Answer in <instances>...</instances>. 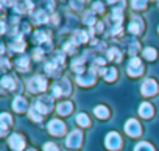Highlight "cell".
I'll return each instance as SVG.
<instances>
[{"label": "cell", "instance_id": "6da1fadb", "mask_svg": "<svg viewBox=\"0 0 159 151\" xmlns=\"http://www.w3.org/2000/svg\"><path fill=\"white\" fill-rule=\"evenodd\" d=\"M69 94H70V83L67 78H61L52 86L53 97H61V95H69Z\"/></svg>", "mask_w": 159, "mask_h": 151}, {"label": "cell", "instance_id": "7a4b0ae2", "mask_svg": "<svg viewBox=\"0 0 159 151\" xmlns=\"http://www.w3.org/2000/svg\"><path fill=\"white\" fill-rule=\"evenodd\" d=\"M27 87H28V91L33 92V94H36V92H44L45 87H47V81H45L42 77H33V78L28 81Z\"/></svg>", "mask_w": 159, "mask_h": 151}, {"label": "cell", "instance_id": "3957f363", "mask_svg": "<svg viewBox=\"0 0 159 151\" xmlns=\"http://www.w3.org/2000/svg\"><path fill=\"white\" fill-rule=\"evenodd\" d=\"M33 108H34L38 112H41V114H47V112L52 111V98L47 97V95H42V97L38 98V101L34 103Z\"/></svg>", "mask_w": 159, "mask_h": 151}, {"label": "cell", "instance_id": "277c9868", "mask_svg": "<svg viewBox=\"0 0 159 151\" xmlns=\"http://www.w3.org/2000/svg\"><path fill=\"white\" fill-rule=\"evenodd\" d=\"M105 145H106L108 149L116 151V149L120 148V145H122V139H120V135H119L117 132H109V134L106 135V139H105Z\"/></svg>", "mask_w": 159, "mask_h": 151}, {"label": "cell", "instance_id": "5b68a950", "mask_svg": "<svg viewBox=\"0 0 159 151\" xmlns=\"http://www.w3.org/2000/svg\"><path fill=\"white\" fill-rule=\"evenodd\" d=\"M95 80V67H91L88 73H81L76 77V83L80 86H91Z\"/></svg>", "mask_w": 159, "mask_h": 151}, {"label": "cell", "instance_id": "8992f818", "mask_svg": "<svg viewBox=\"0 0 159 151\" xmlns=\"http://www.w3.org/2000/svg\"><path fill=\"white\" fill-rule=\"evenodd\" d=\"M47 129H48V132H50V134H53V135H62V134H64V131H66V125H64L61 120L53 118V120H50V122H48Z\"/></svg>", "mask_w": 159, "mask_h": 151}, {"label": "cell", "instance_id": "52a82bcc", "mask_svg": "<svg viewBox=\"0 0 159 151\" xmlns=\"http://www.w3.org/2000/svg\"><path fill=\"white\" fill-rule=\"evenodd\" d=\"M142 62L139 58L133 56L128 62V75H131V77H139V75L142 73Z\"/></svg>", "mask_w": 159, "mask_h": 151}, {"label": "cell", "instance_id": "ba28073f", "mask_svg": "<svg viewBox=\"0 0 159 151\" xmlns=\"http://www.w3.org/2000/svg\"><path fill=\"white\" fill-rule=\"evenodd\" d=\"M140 91H142V94L143 95H154L156 92H157V83L154 81V80H151V78H147L143 83H142V86H140Z\"/></svg>", "mask_w": 159, "mask_h": 151}, {"label": "cell", "instance_id": "9c48e42d", "mask_svg": "<svg viewBox=\"0 0 159 151\" xmlns=\"http://www.w3.org/2000/svg\"><path fill=\"white\" fill-rule=\"evenodd\" d=\"M81 139H83V134H81V131L75 129V131H72V132L67 135V140H66V143H67V146H69V148H76V146H80V145H81Z\"/></svg>", "mask_w": 159, "mask_h": 151}, {"label": "cell", "instance_id": "30bf717a", "mask_svg": "<svg viewBox=\"0 0 159 151\" xmlns=\"http://www.w3.org/2000/svg\"><path fill=\"white\" fill-rule=\"evenodd\" d=\"M125 131H126L128 135H131V137H137V135L140 134V125L137 123V120L129 118V120L125 123Z\"/></svg>", "mask_w": 159, "mask_h": 151}, {"label": "cell", "instance_id": "8fae6325", "mask_svg": "<svg viewBox=\"0 0 159 151\" xmlns=\"http://www.w3.org/2000/svg\"><path fill=\"white\" fill-rule=\"evenodd\" d=\"M10 146H11L14 151H20V149H24V146H25V139H24L20 134H13V135L10 137Z\"/></svg>", "mask_w": 159, "mask_h": 151}, {"label": "cell", "instance_id": "7c38bea8", "mask_svg": "<svg viewBox=\"0 0 159 151\" xmlns=\"http://www.w3.org/2000/svg\"><path fill=\"white\" fill-rule=\"evenodd\" d=\"M142 28H143L142 19H140V17H133L131 22H129V25H128V30H129L133 34H139V33L142 31Z\"/></svg>", "mask_w": 159, "mask_h": 151}, {"label": "cell", "instance_id": "4fadbf2b", "mask_svg": "<svg viewBox=\"0 0 159 151\" xmlns=\"http://www.w3.org/2000/svg\"><path fill=\"white\" fill-rule=\"evenodd\" d=\"M27 108H28V104H27V100H25L24 97L17 95V97L13 100V109H14V111H17V112H24Z\"/></svg>", "mask_w": 159, "mask_h": 151}, {"label": "cell", "instance_id": "5bb4252c", "mask_svg": "<svg viewBox=\"0 0 159 151\" xmlns=\"http://www.w3.org/2000/svg\"><path fill=\"white\" fill-rule=\"evenodd\" d=\"M100 73L103 75V78H105L106 81H114V80L117 78V70H116L114 67L102 69V70H100Z\"/></svg>", "mask_w": 159, "mask_h": 151}, {"label": "cell", "instance_id": "9a60e30c", "mask_svg": "<svg viewBox=\"0 0 159 151\" xmlns=\"http://www.w3.org/2000/svg\"><path fill=\"white\" fill-rule=\"evenodd\" d=\"M72 70L76 72L78 75H81V73L84 72V56L73 59V62H72Z\"/></svg>", "mask_w": 159, "mask_h": 151}, {"label": "cell", "instance_id": "2e32d148", "mask_svg": "<svg viewBox=\"0 0 159 151\" xmlns=\"http://www.w3.org/2000/svg\"><path fill=\"white\" fill-rule=\"evenodd\" d=\"M139 115L143 117V118H148L153 115V106L150 103H142L139 106Z\"/></svg>", "mask_w": 159, "mask_h": 151}, {"label": "cell", "instance_id": "e0dca14e", "mask_svg": "<svg viewBox=\"0 0 159 151\" xmlns=\"http://www.w3.org/2000/svg\"><path fill=\"white\" fill-rule=\"evenodd\" d=\"M72 108H73V106H72L70 101H62V103L58 104L56 111H58V114H61V115H67V114L72 112Z\"/></svg>", "mask_w": 159, "mask_h": 151}, {"label": "cell", "instance_id": "ac0fdd59", "mask_svg": "<svg viewBox=\"0 0 159 151\" xmlns=\"http://www.w3.org/2000/svg\"><path fill=\"white\" fill-rule=\"evenodd\" d=\"M94 114H95L98 118H108V115H109V111H108V108H106V106L100 104V106H97V108L94 109Z\"/></svg>", "mask_w": 159, "mask_h": 151}, {"label": "cell", "instance_id": "d6986e66", "mask_svg": "<svg viewBox=\"0 0 159 151\" xmlns=\"http://www.w3.org/2000/svg\"><path fill=\"white\" fill-rule=\"evenodd\" d=\"M28 62H30V59H28L27 56H20V58L16 61V67H17L19 70H27V69H28Z\"/></svg>", "mask_w": 159, "mask_h": 151}, {"label": "cell", "instance_id": "ffe728a7", "mask_svg": "<svg viewBox=\"0 0 159 151\" xmlns=\"http://www.w3.org/2000/svg\"><path fill=\"white\" fill-rule=\"evenodd\" d=\"M11 123H13V120H11L10 114L3 112V114H2V134L7 132V128H8V125H11Z\"/></svg>", "mask_w": 159, "mask_h": 151}, {"label": "cell", "instance_id": "44dd1931", "mask_svg": "<svg viewBox=\"0 0 159 151\" xmlns=\"http://www.w3.org/2000/svg\"><path fill=\"white\" fill-rule=\"evenodd\" d=\"M134 151H154V148L148 143V142H139L134 146Z\"/></svg>", "mask_w": 159, "mask_h": 151}, {"label": "cell", "instance_id": "7402d4cb", "mask_svg": "<svg viewBox=\"0 0 159 151\" xmlns=\"http://www.w3.org/2000/svg\"><path fill=\"white\" fill-rule=\"evenodd\" d=\"M156 55H157V51H156L154 48H151V47L143 48V58H145V59L153 61V59H156Z\"/></svg>", "mask_w": 159, "mask_h": 151}, {"label": "cell", "instance_id": "603a6c76", "mask_svg": "<svg viewBox=\"0 0 159 151\" xmlns=\"http://www.w3.org/2000/svg\"><path fill=\"white\" fill-rule=\"evenodd\" d=\"M76 123L80 126H89V118L86 114H78L76 115Z\"/></svg>", "mask_w": 159, "mask_h": 151}, {"label": "cell", "instance_id": "cb8c5ba5", "mask_svg": "<svg viewBox=\"0 0 159 151\" xmlns=\"http://www.w3.org/2000/svg\"><path fill=\"white\" fill-rule=\"evenodd\" d=\"M34 20H36L38 24H45V22L48 20V17H47V14H45L44 11H38V13L34 14Z\"/></svg>", "mask_w": 159, "mask_h": 151}, {"label": "cell", "instance_id": "d4e9b609", "mask_svg": "<svg viewBox=\"0 0 159 151\" xmlns=\"http://www.w3.org/2000/svg\"><path fill=\"white\" fill-rule=\"evenodd\" d=\"M28 115H30V118H31L33 122H41V120H42V114H41V112H38L34 108H31V109H30Z\"/></svg>", "mask_w": 159, "mask_h": 151}, {"label": "cell", "instance_id": "484cf974", "mask_svg": "<svg viewBox=\"0 0 159 151\" xmlns=\"http://www.w3.org/2000/svg\"><path fill=\"white\" fill-rule=\"evenodd\" d=\"M2 87H5V89H11V91H13V87H14V80L10 78V77H5V78L2 80Z\"/></svg>", "mask_w": 159, "mask_h": 151}, {"label": "cell", "instance_id": "4316f807", "mask_svg": "<svg viewBox=\"0 0 159 151\" xmlns=\"http://www.w3.org/2000/svg\"><path fill=\"white\" fill-rule=\"evenodd\" d=\"M108 59H117V61H120L122 58H120L119 50H117V48H109V50H108Z\"/></svg>", "mask_w": 159, "mask_h": 151}, {"label": "cell", "instance_id": "83f0119b", "mask_svg": "<svg viewBox=\"0 0 159 151\" xmlns=\"http://www.w3.org/2000/svg\"><path fill=\"white\" fill-rule=\"evenodd\" d=\"M83 20H84L86 25H92V24L95 22V14H94L92 11H89V13L84 14V19H83Z\"/></svg>", "mask_w": 159, "mask_h": 151}, {"label": "cell", "instance_id": "f1b7e54d", "mask_svg": "<svg viewBox=\"0 0 159 151\" xmlns=\"http://www.w3.org/2000/svg\"><path fill=\"white\" fill-rule=\"evenodd\" d=\"M75 38H76V42H86L89 36H88L86 31H78V33L75 34Z\"/></svg>", "mask_w": 159, "mask_h": 151}, {"label": "cell", "instance_id": "f546056e", "mask_svg": "<svg viewBox=\"0 0 159 151\" xmlns=\"http://www.w3.org/2000/svg\"><path fill=\"white\" fill-rule=\"evenodd\" d=\"M11 48H13V50H16V51H22V50L25 48V42H22V41L19 39L16 44H13V45H11Z\"/></svg>", "mask_w": 159, "mask_h": 151}, {"label": "cell", "instance_id": "4dcf8cb0", "mask_svg": "<svg viewBox=\"0 0 159 151\" xmlns=\"http://www.w3.org/2000/svg\"><path fill=\"white\" fill-rule=\"evenodd\" d=\"M36 39H38V42H48L47 41V34L44 31H38L36 33Z\"/></svg>", "mask_w": 159, "mask_h": 151}, {"label": "cell", "instance_id": "1f68e13d", "mask_svg": "<svg viewBox=\"0 0 159 151\" xmlns=\"http://www.w3.org/2000/svg\"><path fill=\"white\" fill-rule=\"evenodd\" d=\"M44 151H58V146L55 143H45L44 145Z\"/></svg>", "mask_w": 159, "mask_h": 151}, {"label": "cell", "instance_id": "d6a6232c", "mask_svg": "<svg viewBox=\"0 0 159 151\" xmlns=\"http://www.w3.org/2000/svg\"><path fill=\"white\" fill-rule=\"evenodd\" d=\"M33 58L34 59H41L42 58V48H34L33 50Z\"/></svg>", "mask_w": 159, "mask_h": 151}, {"label": "cell", "instance_id": "836d02e7", "mask_svg": "<svg viewBox=\"0 0 159 151\" xmlns=\"http://www.w3.org/2000/svg\"><path fill=\"white\" fill-rule=\"evenodd\" d=\"M131 5H133V8H139V10L145 8V2H133Z\"/></svg>", "mask_w": 159, "mask_h": 151}, {"label": "cell", "instance_id": "e575fe53", "mask_svg": "<svg viewBox=\"0 0 159 151\" xmlns=\"http://www.w3.org/2000/svg\"><path fill=\"white\" fill-rule=\"evenodd\" d=\"M94 10H95L97 13H98V11L102 13V11H103V5H102V3H94Z\"/></svg>", "mask_w": 159, "mask_h": 151}, {"label": "cell", "instance_id": "d590c367", "mask_svg": "<svg viewBox=\"0 0 159 151\" xmlns=\"http://www.w3.org/2000/svg\"><path fill=\"white\" fill-rule=\"evenodd\" d=\"M64 50H66V51H70V53H72V51H75V48H73V47H72V44H67V45H66V48H64Z\"/></svg>", "mask_w": 159, "mask_h": 151}, {"label": "cell", "instance_id": "8d00e7d4", "mask_svg": "<svg viewBox=\"0 0 159 151\" xmlns=\"http://www.w3.org/2000/svg\"><path fill=\"white\" fill-rule=\"evenodd\" d=\"M95 64H97V65H103V64H105V59H102V58H97V59H95Z\"/></svg>", "mask_w": 159, "mask_h": 151}, {"label": "cell", "instance_id": "74e56055", "mask_svg": "<svg viewBox=\"0 0 159 151\" xmlns=\"http://www.w3.org/2000/svg\"><path fill=\"white\" fill-rule=\"evenodd\" d=\"M95 28H97L95 31H97V33H100V31L103 30V24H97V27H95Z\"/></svg>", "mask_w": 159, "mask_h": 151}, {"label": "cell", "instance_id": "f35d334b", "mask_svg": "<svg viewBox=\"0 0 159 151\" xmlns=\"http://www.w3.org/2000/svg\"><path fill=\"white\" fill-rule=\"evenodd\" d=\"M2 64H3V69H8V65H10V62H8L7 59H3V61H2Z\"/></svg>", "mask_w": 159, "mask_h": 151}, {"label": "cell", "instance_id": "ab89813d", "mask_svg": "<svg viewBox=\"0 0 159 151\" xmlns=\"http://www.w3.org/2000/svg\"><path fill=\"white\" fill-rule=\"evenodd\" d=\"M30 151H34V149H30Z\"/></svg>", "mask_w": 159, "mask_h": 151}, {"label": "cell", "instance_id": "60d3db41", "mask_svg": "<svg viewBox=\"0 0 159 151\" xmlns=\"http://www.w3.org/2000/svg\"><path fill=\"white\" fill-rule=\"evenodd\" d=\"M157 30H159V28H157Z\"/></svg>", "mask_w": 159, "mask_h": 151}]
</instances>
